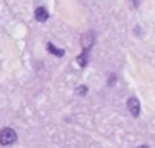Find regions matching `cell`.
<instances>
[{
	"instance_id": "1",
	"label": "cell",
	"mask_w": 155,
	"mask_h": 148,
	"mask_svg": "<svg viewBox=\"0 0 155 148\" xmlns=\"http://www.w3.org/2000/svg\"><path fill=\"white\" fill-rule=\"evenodd\" d=\"M16 141V132L11 128H3L0 129V146L7 147Z\"/></svg>"
},
{
	"instance_id": "2",
	"label": "cell",
	"mask_w": 155,
	"mask_h": 148,
	"mask_svg": "<svg viewBox=\"0 0 155 148\" xmlns=\"http://www.w3.org/2000/svg\"><path fill=\"white\" fill-rule=\"evenodd\" d=\"M127 108H128L129 113H131L134 117H137L140 114V103L135 97H131L128 101H127Z\"/></svg>"
},
{
	"instance_id": "3",
	"label": "cell",
	"mask_w": 155,
	"mask_h": 148,
	"mask_svg": "<svg viewBox=\"0 0 155 148\" xmlns=\"http://www.w3.org/2000/svg\"><path fill=\"white\" fill-rule=\"evenodd\" d=\"M94 41H95V33L91 30V31H87L82 38V45H83V49H87L90 50L91 46H93Z\"/></svg>"
},
{
	"instance_id": "4",
	"label": "cell",
	"mask_w": 155,
	"mask_h": 148,
	"mask_svg": "<svg viewBox=\"0 0 155 148\" xmlns=\"http://www.w3.org/2000/svg\"><path fill=\"white\" fill-rule=\"evenodd\" d=\"M34 16L38 22H45L46 19L49 18V14L45 7H38V8H35V11H34Z\"/></svg>"
},
{
	"instance_id": "5",
	"label": "cell",
	"mask_w": 155,
	"mask_h": 148,
	"mask_svg": "<svg viewBox=\"0 0 155 148\" xmlns=\"http://www.w3.org/2000/svg\"><path fill=\"white\" fill-rule=\"evenodd\" d=\"M48 50L51 52V53H53V54H56V56H59V57L64 56V50H61V49L56 48V46H54L53 43H51V42L48 43Z\"/></svg>"
},
{
	"instance_id": "6",
	"label": "cell",
	"mask_w": 155,
	"mask_h": 148,
	"mask_svg": "<svg viewBox=\"0 0 155 148\" xmlns=\"http://www.w3.org/2000/svg\"><path fill=\"white\" fill-rule=\"evenodd\" d=\"M86 92H87V87L86 86H82V87H79V88H76V94L78 95H86Z\"/></svg>"
},
{
	"instance_id": "7",
	"label": "cell",
	"mask_w": 155,
	"mask_h": 148,
	"mask_svg": "<svg viewBox=\"0 0 155 148\" xmlns=\"http://www.w3.org/2000/svg\"><path fill=\"white\" fill-rule=\"evenodd\" d=\"M131 3H132V5H134V7H137V5H139V3H140V0H131Z\"/></svg>"
},
{
	"instance_id": "8",
	"label": "cell",
	"mask_w": 155,
	"mask_h": 148,
	"mask_svg": "<svg viewBox=\"0 0 155 148\" xmlns=\"http://www.w3.org/2000/svg\"><path fill=\"white\" fill-rule=\"evenodd\" d=\"M136 148H150L148 146H140V147H136Z\"/></svg>"
}]
</instances>
